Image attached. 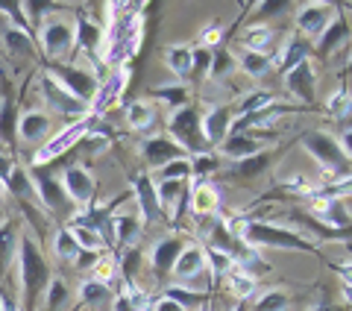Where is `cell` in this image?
I'll return each instance as SVG.
<instances>
[{"label": "cell", "mask_w": 352, "mask_h": 311, "mask_svg": "<svg viewBox=\"0 0 352 311\" xmlns=\"http://www.w3.org/2000/svg\"><path fill=\"white\" fill-rule=\"evenodd\" d=\"M229 229L235 238L247 247H270V250H285V253H305V255H320V244L308 241L300 232L282 224H267V220H250V217H226Z\"/></svg>", "instance_id": "1"}, {"label": "cell", "mask_w": 352, "mask_h": 311, "mask_svg": "<svg viewBox=\"0 0 352 311\" xmlns=\"http://www.w3.org/2000/svg\"><path fill=\"white\" fill-rule=\"evenodd\" d=\"M18 268H21V311H36V303L41 299L53 273L47 259L41 255L38 241L24 226H21V241H18Z\"/></svg>", "instance_id": "2"}, {"label": "cell", "mask_w": 352, "mask_h": 311, "mask_svg": "<svg viewBox=\"0 0 352 311\" xmlns=\"http://www.w3.org/2000/svg\"><path fill=\"white\" fill-rule=\"evenodd\" d=\"M300 144L305 147V153L317 162V168H320V180L317 182L349 180V156L340 150L338 138H332L329 132H320V129H308V132H302Z\"/></svg>", "instance_id": "3"}, {"label": "cell", "mask_w": 352, "mask_h": 311, "mask_svg": "<svg viewBox=\"0 0 352 311\" xmlns=\"http://www.w3.org/2000/svg\"><path fill=\"white\" fill-rule=\"evenodd\" d=\"M97 120L100 118H94V115H85L80 120H71L68 127H65L59 136H53L41 144V147L30 156V168H50V164H56L59 159H65L76 144H80L88 132H91L97 127Z\"/></svg>", "instance_id": "4"}, {"label": "cell", "mask_w": 352, "mask_h": 311, "mask_svg": "<svg viewBox=\"0 0 352 311\" xmlns=\"http://www.w3.org/2000/svg\"><path fill=\"white\" fill-rule=\"evenodd\" d=\"M41 71H47L71 97H76L80 103L91 106V100L100 88V80L94 76V71L88 68H76V65H65V62H41Z\"/></svg>", "instance_id": "5"}, {"label": "cell", "mask_w": 352, "mask_h": 311, "mask_svg": "<svg viewBox=\"0 0 352 311\" xmlns=\"http://www.w3.org/2000/svg\"><path fill=\"white\" fill-rule=\"evenodd\" d=\"M168 132H170V141L176 147H182L188 156L197 153H206V144H203V132H200V109L197 106H182V109H173L170 118H168Z\"/></svg>", "instance_id": "6"}, {"label": "cell", "mask_w": 352, "mask_h": 311, "mask_svg": "<svg viewBox=\"0 0 352 311\" xmlns=\"http://www.w3.org/2000/svg\"><path fill=\"white\" fill-rule=\"evenodd\" d=\"M71 24H74V47L80 53H85L88 62H94V68H97L94 76L103 83V74H100V68H103V39H106L103 24L94 21L88 12H82V9L74 15Z\"/></svg>", "instance_id": "7"}, {"label": "cell", "mask_w": 352, "mask_h": 311, "mask_svg": "<svg viewBox=\"0 0 352 311\" xmlns=\"http://www.w3.org/2000/svg\"><path fill=\"white\" fill-rule=\"evenodd\" d=\"M30 171V180H32V188H36V197H38V206L44 212L50 215H74V206L71 200L65 197L62 191V182L59 176L53 173V164L50 168H27Z\"/></svg>", "instance_id": "8"}, {"label": "cell", "mask_w": 352, "mask_h": 311, "mask_svg": "<svg viewBox=\"0 0 352 311\" xmlns=\"http://www.w3.org/2000/svg\"><path fill=\"white\" fill-rule=\"evenodd\" d=\"M38 44L44 62H59L74 50V24L65 18H47L38 27Z\"/></svg>", "instance_id": "9"}, {"label": "cell", "mask_w": 352, "mask_h": 311, "mask_svg": "<svg viewBox=\"0 0 352 311\" xmlns=\"http://www.w3.org/2000/svg\"><path fill=\"white\" fill-rule=\"evenodd\" d=\"M276 138H267L261 129H247V132H229V136L220 141L217 147V159H226L229 164L232 162H241V159H250V156H256L261 150H267L270 144Z\"/></svg>", "instance_id": "10"}, {"label": "cell", "mask_w": 352, "mask_h": 311, "mask_svg": "<svg viewBox=\"0 0 352 311\" xmlns=\"http://www.w3.org/2000/svg\"><path fill=\"white\" fill-rule=\"evenodd\" d=\"M38 94H41V103H44V106L53 109V112H59V115H65V118L80 120V118L88 115V106L80 103L76 97H71L47 71L38 74Z\"/></svg>", "instance_id": "11"}, {"label": "cell", "mask_w": 352, "mask_h": 311, "mask_svg": "<svg viewBox=\"0 0 352 311\" xmlns=\"http://www.w3.org/2000/svg\"><path fill=\"white\" fill-rule=\"evenodd\" d=\"M232 120H235V109L226 103H212L200 112V132H203V144L206 150H217L229 132H232Z\"/></svg>", "instance_id": "12"}, {"label": "cell", "mask_w": 352, "mask_h": 311, "mask_svg": "<svg viewBox=\"0 0 352 311\" xmlns=\"http://www.w3.org/2000/svg\"><path fill=\"white\" fill-rule=\"evenodd\" d=\"M182 250H185L182 235H164L150 247V253L144 255V259H147L150 270H153V279H156L159 285H164L170 279V270H173V264H176V259H179Z\"/></svg>", "instance_id": "13"}, {"label": "cell", "mask_w": 352, "mask_h": 311, "mask_svg": "<svg viewBox=\"0 0 352 311\" xmlns=\"http://www.w3.org/2000/svg\"><path fill=\"white\" fill-rule=\"evenodd\" d=\"M62 191L65 197L71 200L74 208H82L88 203H94V194H97V180L94 173L85 168V164H68L62 171Z\"/></svg>", "instance_id": "14"}, {"label": "cell", "mask_w": 352, "mask_h": 311, "mask_svg": "<svg viewBox=\"0 0 352 311\" xmlns=\"http://www.w3.org/2000/svg\"><path fill=\"white\" fill-rule=\"evenodd\" d=\"M144 232V224H141L138 215H129V212H120L109 217V226H106V244L109 250H129V247H138V238Z\"/></svg>", "instance_id": "15"}, {"label": "cell", "mask_w": 352, "mask_h": 311, "mask_svg": "<svg viewBox=\"0 0 352 311\" xmlns=\"http://www.w3.org/2000/svg\"><path fill=\"white\" fill-rule=\"evenodd\" d=\"M282 85L294 100H300L302 106H314L317 103V74H314V62H300L296 68L288 74H282Z\"/></svg>", "instance_id": "16"}, {"label": "cell", "mask_w": 352, "mask_h": 311, "mask_svg": "<svg viewBox=\"0 0 352 311\" xmlns=\"http://www.w3.org/2000/svg\"><path fill=\"white\" fill-rule=\"evenodd\" d=\"M126 200V194H120L115 200H109V203H88L82 208H74V215L68 217V224L65 226H82V229H94L100 232L106 238V226H109V217L118 212V206Z\"/></svg>", "instance_id": "17"}, {"label": "cell", "mask_w": 352, "mask_h": 311, "mask_svg": "<svg viewBox=\"0 0 352 311\" xmlns=\"http://www.w3.org/2000/svg\"><path fill=\"white\" fill-rule=\"evenodd\" d=\"M332 18H335L332 3H326V0H311V3H302L294 12V24H296V32H300V36L317 39Z\"/></svg>", "instance_id": "18"}, {"label": "cell", "mask_w": 352, "mask_h": 311, "mask_svg": "<svg viewBox=\"0 0 352 311\" xmlns=\"http://www.w3.org/2000/svg\"><path fill=\"white\" fill-rule=\"evenodd\" d=\"M126 83H129V68H126V65H120V68H115V71L100 83V88H97V94H94V100H91V106H88V115L103 118L106 109H112L118 100H120V94L126 92Z\"/></svg>", "instance_id": "19"}, {"label": "cell", "mask_w": 352, "mask_h": 311, "mask_svg": "<svg viewBox=\"0 0 352 311\" xmlns=\"http://www.w3.org/2000/svg\"><path fill=\"white\" fill-rule=\"evenodd\" d=\"M0 47L6 50V56L12 62H44L36 47V36H30V32L18 30L12 24L0 30Z\"/></svg>", "instance_id": "20"}, {"label": "cell", "mask_w": 352, "mask_h": 311, "mask_svg": "<svg viewBox=\"0 0 352 311\" xmlns=\"http://www.w3.org/2000/svg\"><path fill=\"white\" fill-rule=\"evenodd\" d=\"M305 212L326 229L349 232V203L346 200H308Z\"/></svg>", "instance_id": "21"}, {"label": "cell", "mask_w": 352, "mask_h": 311, "mask_svg": "<svg viewBox=\"0 0 352 311\" xmlns=\"http://www.w3.org/2000/svg\"><path fill=\"white\" fill-rule=\"evenodd\" d=\"M220 203H223V194H220V185L212 180H194L188 188V208L194 217H212L220 212Z\"/></svg>", "instance_id": "22"}, {"label": "cell", "mask_w": 352, "mask_h": 311, "mask_svg": "<svg viewBox=\"0 0 352 311\" xmlns=\"http://www.w3.org/2000/svg\"><path fill=\"white\" fill-rule=\"evenodd\" d=\"M3 83V97H0V144L3 147H18V97L12 94V85H9V76H0Z\"/></svg>", "instance_id": "23"}, {"label": "cell", "mask_w": 352, "mask_h": 311, "mask_svg": "<svg viewBox=\"0 0 352 311\" xmlns=\"http://www.w3.org/2000/svg\"><path fill=\"white\" fill-rule=\"evenodd\" d=\"M156 185V203H159V212L176 224L182 215V208H188V182H153Z\"/></svg>", "instance_id": "24"}, {"label": "cell", "mask_w": 352, "mask_h": 311, "mask_svg": "<svg viewBox=\"0 0 352 311\" xmlns=\"http://www.w3.org/2000/svg\"><path fill=\"white\" fill-rule=\"evenodd\" d=\"M53 129V118L44 109H27V112L18 115V141L21 144H41L47 141Z\"/></svg>", "instance_id": "25"}, {"label": "cell", "mask_w": 352, "mask_h": 311, "mask_svg": "<svg viewBox=\"0 0 352 311\" xmlns=\"http://www.w3.org/2000/svg\"><path fill=\"white\" fill-rule=\"evenodd\" d=\"M349 41V18L346 15H335L332 21L326 24V30L317 36V44H314V56L320 62H329L332 53L340 50L344 44Z\"/></svg>", "instance_id": "26"}, {"label": "cell", "mask_w": 352, "mask_h": 311, "mask_svg": "<svg viewBox=\"0 0 352 311\" xmlns=\"http://www.w3.org/2000/svg\"><path fill=\"white\" fill-rule=\"evenodd\" d=\"M132 197H135V203H138L141 224H153V220L162 217L159 203H156V185H153L147 171H138L132 176Z\"/></svg>", "instance_id": "27"}, {"label": "cell", "mask_w": 352, "mask_h": 311, "mask_svg": "<svg viewBox=\"0 0 352 311\" xmlns=\"http://www.w3.org/2000/svg\"><path fill=\"white\" fill-rule=\"evenodd\" d=\"M273 159H276V150L267 147V150H261L256 156H250V159L232 162L223 176L226 180H238V182H252V180H258V176H264L273 168Z\"/></svg>", "instance_id": "28"}, {"label": "cell", "mask_w": 352, "mask_h": 311, "mask_svg": "<svg viewBox=\"0 0 352 311\" xmlns=\"http://www.w3.org/2000/svg\"><path fill=\"white\" fill-rule=\"evenodd\" d=\"M141 156H144V162L153 171H159L173 159H185L188 153H185L182 147H176L168 136H150V138L141 141Z\"/></svg>", "instance_id": "29"}, {"label": "cell", "mask_w": 352, "mask_h": 311, "mask_svg": "<svg viewBox=\"0 0 352 311\" xmlns=\"http://www.w3.org/2000/svg\"><path fill=\"white\" fill-rule=\"evenodd\" d=\"M314 56V44L308 41L305 36H300V32H294V36L282 44V50L276 53V59H273V68L288 74L291 68H296L300 62H308Z\"/></svg>", "instance_id": "30"}, {"label": "cell", "mask_w": 352, "mask_h": 311, "mask_svg": "<svg viewBox=\"0 0 352 311\" xmlns=\"http://www.w3.org/2000/svg\"><path fill=\"white\" fill-rule=\"evenodd\" d=\"M200 273H206V253H203V244H185V250L179 253L176 259L170 276L176 279V285H185L197 279Z\"/></svg>", "instance_id": "31"}, {"label": "cell", "mask_w": 352, "mask_h": 311, "mask_svg": "<svg viewBox=\"0 0 352 311\" xmlns=\"http://www.w3.org/2000/svg\"><path fill=\"white\" fill-rule=\"evenodd\" d=\"M124 118H126V127L132 132H150L159 120V106L153 103V100H144V97L129 100L124 106Z\"/></svg>", "instance_id": "32"}, {"label": "cell", "mask_w": 352, "mask_h": 311, "mask_svg": "<svg viewBox=\"0 0 352 311\" xmlns=\"http://www.w3.org/2000/svg\"><path fill=\"white\" fill-rule=\"evenodd\" d=\"M18 241H21L18 220H12V217L0 220V285H3L12 261L18 259Z\"/></svg>", "instance_id": "33"}, {"label": "cell", "mask_w": 352, "mask_h": 311, "mask_svg": "<svg viewBox=\"0 0 352 311\" xmlns=\"http://www.w3.org/2000/svg\"><path fill=\"white\" fill-rule=\"evenodd\" d=\"M241 41H244V50L261 53V56H270L273 47L279 44V32L273 30V27H267V24H252V27L244 30Z\"/></svg>", "instance_id": "34"}, {"label": "cell", "mask_w": 352, "mask_h": 311, "mask_svg": "<svg viewBox=\"0 0 352 311\" xmlns=\"http://www.w3.org/2000/svg\"><path fill=\"white\" fill-rule=\"evenodd\" d=\"M150 97H153V103H164L173 112V109L188 106L191 88L188 83H162V85H150Z\"/></svg>", "instance_id": "35"}, {"label": "cell", "mask_w": 352, "mask_h": 311, "mask_svg": "<svg viewBox=\"0 0 352 311\" xmlns=\"http://www.w3.org/2000/svg\"><path fill=\"white\" fill-rule=\"evenodd\" d=\"M314 185L308 176L302 173H296V176H288V180H282L273 191H267V197L264 200H308L314 194Z\"/></svg>", "instance_id": "36"}, {"label": "cell", "mask_w": 352, "mask_h": 311, "mask_svg": "<svg viewBox=\"0 0 352 311\" xmlns=\"http://www.w3.org/2000/svg\"><path fill=\"white\" fill-rule=\"evenodd\" d=\"M164 65L179 83L191 80V47L188 44H170L164 47Z\"/></svg>", "instance_id": "37"}, {"label": "cell", "mask_w": 352, "mask_h": 311, "mask_svg": "<svg viewBox=\"0 0 352 311\" xmlns=\"http://www.w3.org/2000/svg\"><path fill=\"white\" fill-rule=\"evenodd\" d=\"M162 297H168V299H173V303H179L185 311L188 308H194V311H208V294H200V291H191V288H185V285H176V282H170V285H164L162 288Z\"/></svg>", "instance_id": "38"}, {"label": "cell", "mask_w": 352, "mask_h": 311, "mask_svg": "<svg viewBox=\"0 0 352 311\" xmlns=\"http://www.w3.org/2000/svg\"><path fill=\"white\" fill-rule=\"evenodd\" d=\"M80 244L74 241L71 229L68 226H56V232H53V255L62 261V264H76V259H80Z\"/></svg>", "instance_id": "39"}, {"label": "cell", "mask_w": 352, "mask_h": 311, "mask_svg": "<svg viewBox=\"0 0 352 311\" xmlns=\"http://www.w3.org/2000/svg\"><path fill=\"white\" fill-rule=\"evenodd\" d=\"M235 62L250 80H264L273 71V56H261V53H252V50H241V56Z\"/></svg>", "instance_id": "40"}, {"label": "cell", "mask_w": 352, "mask_h": 311, "mask_svg": "<svg viewBox=\"0 0 352 311\" xmlns=\"http://www.w3.org/2000/svg\"><path fill=\"white\" fill-rule=\"evenodd\" d=\"M291 308V294L282 288H270L261 291L258 297L250 299V311H288Z\"/></svg>", "instance_id": "41"}, {"label": "cell", "mask_w": 352, "mask_h": 311, "mask_svg": "<svg viewBox=\"0 0 352 311\" xmlns=\"http://www.w3.org/2000/svg\"><path fill=\"white\" fill-rule=\"evenodd\" d=\"M41 297H44V311H62L71 299V288L65 279H59V276H50V282Z\"/></svg>", "instance_id": "42"}, {"label": "cell", "mask_w": 352, "mask_h": 311, "mask_svg": "<svg viewBox=\"0 0 352 311\" xmlns=\"http://www.w3.org/2000/svg\"><path fill=\"white\" fill-rule=\"evenodd\" d=\"M223 288H226V291L241 303V299H252V297H256L258 282L252 279V276H247V273L232 270V273H226V276H223Z\"/></svg>", "instance_id": "43"}, {"label": "cell", "mask_w": 352, "mask_h": 311, "mask_svg": "<svg viewBox=\"0 0 352 311\" xmlns=\"http://www.w3.org/2000/svg\"><path fill=\"white\" fill-rule=\"evenodd\" d=\"M235 68H238L235 56H232V53H229L226 47H220V50L212 53V65H208V76H206V80H208V83H223L226 76L235 74Z\"/></svg>", "instance_id": "44"}, {"label": "cell", "mask_w": 352, "mask_h": 311, "mask_svg": "<svg viewBox=\"0 0 352 311\" xmlns=\"http://www.w3.org/2000/svg\"><path fill=\"white\" fill-rule=\"evenodd\" d=\"M273 103H276V97H273L270 92H264V88H258V92H250V94L238 103L235 118H252V115L264 112V109L273 106Z\"/></svg>", "instance_id": "45"}, {"label": "cell", "mask_w": 352, "mask_h": 311, "mask_svg": "<svg viewBox=\"0 0 352 311\" xmlns=\"http://www.w3.org/2000/svg\"><path fill=\"white\" fill-rule=\"evenodd\" d=\"M88 273H91L88 279H94V282H100L106 288H112L115 279H118V255L115 253H103L100 259L91 264V270H88Z\"/></svg>", "instance_id": "46"}, {"label": "cell", "mask_w": 352, "mask_h": 311, "mask_svg": "<svg viewBox=\"0 0 352 311\" xmlns=\"http://www.w3.org/2000/svg\"><path fill=\"white\" fill-rule=\"evenodd\" d=\"M115 255H118V276L124 282H135L138 268H141V261H144V253L138 247H129V250H120Z\"/></svg>", "instance_id": "47"}, {"label": "cell", "mask_w": 352, "mask_h": 311, "mask_svg": "<svg viewBox=\"0 0 352 311\" xmlns=\"http://www.w3.org/2000/svg\"><path fill=\"white\" fill-rule=\"evenodd\" d=\"M203 253H206V273H212L214 279L223 282V276L235 270V264H232V259H229L226 253H220L214 247H206V244H203Z\"/></svg>", "instance_id": "48"}, {"label": "cell", "mask_w": 352, "mask_h": 311, "mask_svg": "<svg viewBox=\"0 0 352 311\" xmlns=\"http://www.w3.org/2000/svg\"><path fill=\"white\" fill-rule=\"evenodd\" d=\"M68 229H71L74 241L80 244V250H85V253H97V255H103V253L109 250V244H106V238L100 235V232L82 229V226H68Z\"/></svg>", "instance_id": "49"}, {"label": "cell", "mask_w": 352, "mask_h": 311, "mask_svg": "<svg viewBox=\"0 0 352 311\" xmlns=\"http://www.w3.org/2000/svg\"><path fill=\"white\" fill-rule=\"evenodd\" d=\"M112 297H115L112 288H106V285L94 282V279H85L80 285V308H85V305H103L106 299H112Z\"/></svg>", "instance_id": "50"}, {"label": "cell", "mask_w": 352, "mask_h": 311, "mask_svg": "<svg viewBox=\"0 0 352 311\" xmlns=\"http://www.w3.org/2000/svg\"><path fill=\"white\" fill-rule=\"evenodd\" d=\"M168 180V182H188L191 180V159L185 156V159H173L168 162L164 168L156 171V182Z\"/></svg>", "instance_id": "51"}, {"label": "cell", "mask_w": 352, "mask_h": 311, "mask_svg": "<svg viewBox=\"0 0 352 311\" xmlns=\"http://www.w3.org/2000/svg\"><path fill=\"white\" fill-rule=\"evenodd\" d=\"M80 144H82L85 156H100L103 150L112 147V136H109V129H103V127H100V120H97V127L88 132V136H85Z\"/></svg>", "instance_id": "52"}, {"label": "cell", "mask_w": 352, "mask_h": 311, "mask_svg": "<svg viewBox=\"0 0 352 311\" xmlns=\"http://www.w3.org/2000/svg\"><path fill=\"white\" fill-rule=\"evenodd\" d=\"M191 159V176H197V180H208L217 168H220V159L214 153H197V156H188Z\"/></svg>", "instance_id": "53"}, {"label": "cell", "mask_w": 352, "mask_h": 311, "mask_svg": "<svg viewBox=\"0 0 352 311\" xmlns=\"http://www.w3.org/2000/svg\"><path fill=\"white\" fill-rule=\"evenodd\" d=\"M212 53L214 50H206V47H200V44H194V47H191V80H206V76H208Z\"/></svg>", "instance_id": "54"}, {"label": "cell", "mask_w": 352, "mask_h": 311, "mask_svg": "<svg viewBox=\"0 0 352 311\" xmlns=\"http://www.w3.org/2000/svg\"><path fill=\"white\" fill-rule=\"evenodd\" d=\"M326 112L332 115V118H349V88L346 85H340L338 92L329 97V103H326Z\"/></svg>", "instance_id": "55"}, {"label": "cell", "mask_w": 352, "mask_h": 311, "mask_svg": "<svg viewBox=\"0 0 352 311\" xmlns=\"http://www.w3.org/2000/svg\"><path fill=\"white\" fill-rule=\"evenodd\" d=\"M223 36H226V30H223V24L220 21H208V24L200 30V47H206V50H214L220 41H223Z\"/></svg>", "instance_id": "56"}, {"label": "cell", "mask_w": 352, "mask_h": 311, "mask_svg": "<svg viewBox=\"0 0 352 311\" xmlns=\"http://www.w3.org/2000/svg\"><path fill=\"white\" fill-rule=\"evenodd\" d=\"M0 12L9 18V24H12V27L30 32V36H36L32 27H30V21H27V15H24V3H0Z\"/></svg>", "instance_id": "57"}, {"label": "cell", "mask_w": 352, "mask_h": 311, "mask_svg": "<svg viewBox=\"0 0 352 311\" xmlns=\"http://www.w3.org/2000/svg\"><path fill=\"white\" fill-rule=\"evenodd\" d=\"M291 9H294V6L288 3V0H279V3H258V6H256V12H258L261 18H267V15L273 18V15H285V12H291Z\"/></svg>", "instance_id": "58"}, {"label": "cell", "mask_w": 352, "mask_h": 311, "mask_svg": "<svg viewBox=\"0 0 352 311\" xmlns=\"http://www.w3.org/2000/svg\"><path fill=\"white\" fill-rule=\"evenodd\" d=\"M150 311H185L179 303H173V299H168V297H156L150 303Z\"/></svg>", "instance_id": "59"}, {"label": "cell", "mask_w": 352, "mask_h": 311, "mask_svg": "<svg viewBox=\"0 0 352 311\" xmlns=\"http://www.w3.org/2000/svg\"><path fill=\"white\" fill-rule=\"evenodd\" d=\"M97 259H100V255H97V253H85V250H82L74 268H76V270H91V264H94Z\"/></svg>", "instance_id": "60"}, {"label": "cell", "mask_w": 352, "mask_h": 311, "mask_svg": "<svg viewBox=\"0 0 352 311\" xmlns=\"http://www.w3.org/2000/svg\"><path fill=\"white\" fill-rule=\"evenodd\" d=\"M308 311H349V305L338 308V305H332V303H329V299H320V303H317V305H311Z\"/></svg>", "instance_id": "61"}, {"label": "cell", "mask_w": 352, "mask_h": 311, "mask_svg": "<svg viewBox=\"0 0 352 311\" xmlns=\"http://www.w3.org/2000/svg\"><path fill=\"white\" fill-rule=\"evenodd\" d=\"M3 197H6V188H3V182H0V203H3Z\"/></svg>", "instance_id": "62"}]
</instances>
